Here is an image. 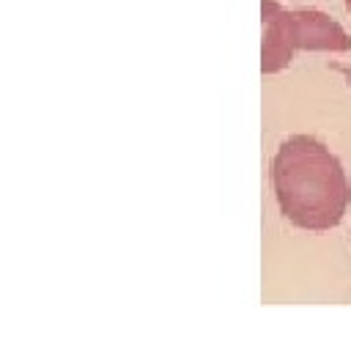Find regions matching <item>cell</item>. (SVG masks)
<instances>
[{"label": "cell", "mask_w": 351, "mask_h": 351, "mask_svg": "<svg viewBox=\"0 0 351 351\" xmlns=\"http://www.w3.org/2000/svg\"><path fill=\"white\" fill-rule=\"evenodd\" d=\"M263 16V74L282 71L291 58L302 49L307 52H348L351 36L324 11L315 8H282L274 0H261Z\"/></svg>", "instance_id": "cell-2"}, {"label": "cell", "mask_w": 351, "mask_h": 351, "mask_svg": "<svg viewBox=\"0 0 351 351\" xmlns=\"http://www.w3.org/2000/svg\"><path fill=\"white\" fill-rule=\"evenodd\" d=\"M346 8H348V14H351V0H346Z\"/></svg>", "instance_id": "cell-4"}, {"label": "cell", "mask_w": 351, "mask_h": 351, "mask_svg": "<svg viewBox=\"0 0 351 351\" xmlns=\"http://www.w3.org/2000/svg\"><path fill=\"white\" fill-rule=\"evenodd\" d=\"M271 189L282 217L302 230L340 225L351 206V178L313 134H291L271 159Z\"/></svg>", "instance_id": "cell-1"}, {"label": "cell", "mask_w": 351, "mask_h": 351, "mask_svg": "<svg viewBox=\"0 0 351 351\" xmlns=\"http://www.w3.org/2000/svg\"><path fill=\"white\" fill-rule=\"evenodd\" d=\"M332 69H335V71H340V74H346V80L351 82V69H346V66H340V63H335Z\"/></svg>", "instance_id": "cell-3"}]
</instances>
